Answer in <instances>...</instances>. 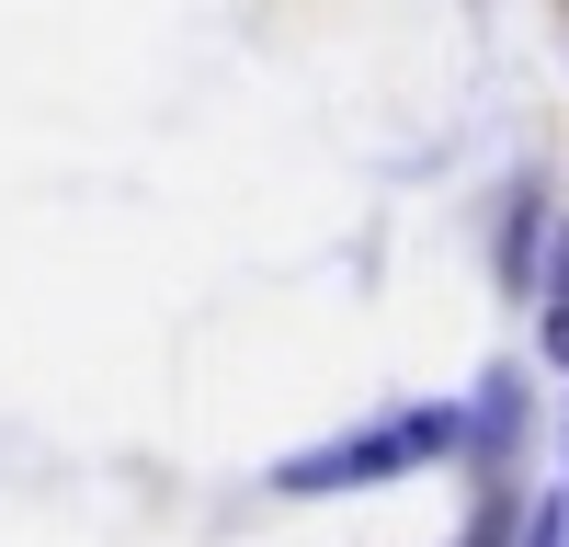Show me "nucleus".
Wrapping results in <instances>:
<instances>
[{
  "label": "nucleus",
  "instance_id": "obj_1",
  "mask_svg": "<svg viewBox=\"0 0 569 547\" xmlns=\"http://www.w3.org/2000/svg\"><path fill=\"white\" fill-rule=\"evenodd\" d=\"M456 445V410H388V422H365L342 445H308V456H284L273 490H365V479H399V468H433V456Z\"/></svg>",
  "mask_w": 569,
  "mask_h": 547
},
{
  "label": "nucleus",
  "instance_id": "obj_2",
  "mask_svg": "<svg viewBox=\"0 0 569 547\" xmlns=\"http://www.w3.org/2000/svg\"><path fill=\"white\" fill-rule=\"evenodd\" d=\"M536 342H547V365H569V240H558V262H547V308H536Z\"/></svg>",
  "mask_w": 569,
  "mask_h": 547
},
{
  "label": "nucleus",
  "instance_id": "obj_3",
  "mask_svg": "<svg viewBox=\"0 0 569 547\" xmlns=\"http://www.w3.org/2000/svg\"><path fill=\"white\" fill-rule=\"evenodd\" d=\"M525 547H569V525H558V514H547V525H536V536H525Z\"/></svg>",
  "mask_w": 569,
  "mask_h": 547
}]
</instances>
